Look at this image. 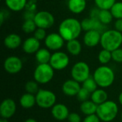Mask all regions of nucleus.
I'll return each mask as SVG.
<instances>
[{"mask_svg":"<svg viewBox=\"0 0 122 122\" xmlns=\"http://www.w3.org/2000/svg\"><path fill=\"white\" fill-rule=\"evenodd\" d=\"M86 1H87V0H86Z\"/></svg>","mask_w":122,"mask_h":122,"instance_id":"46","label":"nucleus"},{"mask_svg":"<svg viewBox=\"0 0 122 122\" xmlns=\"http://www.w3.org/2000/svg\"><path fill=\"white\" fill-rule=\"evenodd\" d=\"M83 122H101V119L97 114H94L86 116V117L83 120Z\"/></svg>","mask_w":122,"mask_h":122,"instance_id":"37","label":"nucleus"},{"mask_svg":"<svg viewBox=\"0 0 122 122\" xmlns=\"http://www.w3.org/2000/svg\"><path fill=\"white\" fill-rule=\"evenodd\" d=\"M4 11H5V10L1 9V12H0V24H1V25L3 24L4 20L6 19H7V16H8V15L6 14H7V11H6V14H5Z\"/></svg>","mask_w":122,"mask_h":122,"instance_id":"41","label":"nucleus"},{"mask_svg":"<svg viewBox=\"0 0 122 122\" xmlns=\"http://www.w3.org/2000/svg\"><path fill=\"white\" fill-rule=\"evenodd\" d=\"M91 100L97 105L102 104L108 99V94L104 89H97L91 94Z\"/></svg>","mask_w":122,"mask_h":122,"instance_id":"24","label":"nucleus"},{"mask_svg":"<svg viewBox=\"0 0 122 122\" xmlns=\"http://www.w3.org/2000/svg\"><path fill=\"white\" fill-rule=\"evenodd\" d=\"M69 57L65 52L57 51L51 54L49 64L54 70L61 71L65 69L69 64Z\"/></svg>","mask_w":122,"mask_h":122,"instance_id":"9","label":"nucleus"},{"mask_svg":"<svg viewBox=\"0 0 122 122\" xmlns=\"http://www.w3.org/2000/svg\"><path fill=\"white\" fill-rule=\"evenodd\" d=\"M35 14H36L35 11H29V10H25L23 16H24V20H29V19H33L34 20Z\"/></svg>","mask_w":122,"mask_h":122,"instance_id":"39","label":"nucleus"},{"mask_svg":"<svg viewBox=\"0 0 122 122\" xmlns=\"http://www.w3.org/2000/svg\"><path fill=\"white\" fill-rule=\"evenodd\" d=\"M19 104L24 109H31L36 104V96L26 92L19 99Z\"/></svg>","mask_w":122,"mask_h":122,"instance_id":"20","label":"nucleus"},{"mask_svg":"<svg viewBox=\"0 0 122 122\" xmlns=\"http://www.w3.org/2000/svg\"><path fill=\"white\" fill-rule=\"evenodd\" d=\"M40 41L36 39L34 36L26 38L22 43V49L27 54H36L40 49Z\"/></svg>","mask_w":122,"mask_h":122,"instance_id":"16","label":"nucleus"},{"mask_svg":"<svg viewBox=\"0 0 122 122\" xmlns=\"http://www.w3.org/2000/svg\"><path fill=\"white\" fill-rule=\"evenodd\" d=\"M71 76L73 79L79 83L84 82L90 76V68L85 61H78L75 63L71 69Z\"/></svg>","mask_w":122,"mask_h":122,"instance_id":"7","label":"nucleus"},{"mask_svg":"<svg viewBox=\"0 0 122 122\" xmlns=\"http://www.w3.org/2000/svg\"><path fill=\"white\" fill-rule=\"evenodd\" d=\"M98 19L103 24L107 25V24H109L112 21L114 16L110 10L99 9V14H98Z\"/></svg>","mask_w":122,"mask_h":122,"instance_id":"26","label":"nucleus"},{"mask_svg":"<svg viewBox=\"0 0 122 122\" xmlns=\"http://www.w3.org/2000/svg\"><path fill=\"white\" fill-rule=\"evenodd\" d=\"M122 44V33L116 29L105 30L102 33L100 45L102 49L113 51L121 47Z\"/></svg>","mask_w":122,"mask_h":122,"instance_id":"2","label":"nucleus"},{"mask_svg":"<svg viewBox=\"0 0 122 122\" xmlns=\"http://www.w3.org/2000/svg\"><path fill=\"white\" fill-rule=\"evenodd\" d=\"M34 21L37 28L48 29L54 26L55 19L51 12L48 11H39L36 12Z\"/></svg>","mask_w":122,"mask_h":122,"instance_id":"8","label":"nucleus"},{"mask_svg":"<svg viewBox=\"0 0 122 122\" xmlns=\"http://www.w3.org/2000/svg\"><path fill=\"white\" fill-rule=\"evenodd\" d=\"M121 119H122V114H121Z\"/></svg>","mask_w":122,"mask_h":122,"instance_id":"45","label":"nucleus"},{"mask_svg":"<svg viewBox=\"0 0 122 122\" xmlns=\"http://www.w3.org/2000/svg\"><path fill=\"white\" fill-rule=\"evenodd\" d=\"M118 99H119V102L120 103V104L122 105V92H121V93L119 94Z\"/></svg>","mask_w":122,"mask_h":122,"instance_id":"43","label":"nucleus"},{"mask_svg":"<svg viewBox=\"0 0 122 122\" xmlns=\"http://www.w3.org/2000/svg\"><path fill=\"white\" fill-rule=\"evenodd\" d=\"M102 32L97 30H90L85 32L83 36L84 44L89 48H93L100 44Z\"/></svg>","mask_w":122,"mask_h":122,"instance_id":"13","label":"nucleus"},{"mask_svg":"<svg viewBox=\"0 0 122 122\" xmlns=\"http://www.w3.org/2000/svg\"><path fill=\"white\" fill-rule=\"evenodd\" d=\"M95 5L99 9L110 10L113 5L117 2L116 0H94Z\"/></svg>","mask_w":122,"mask_h":122,"instance_id":"30","label":"nucleus"},{"mask_svg":"<svg viewBox=\"0 0 122 122\" xmlns=\"http://www.w3.org/2000/svg\"><path fill=\"white\" fill-rule=\"evenodd\" d=\"M51 54L47 48H40L35 54V59L39 64H49Z\"/></svg>","mask_w":122,"mask_h":122,"instance_id":"23","label":"nucleus"},{"mask_svg":"<svg viewBox=\"0 0 122 122\" xmlns=\"http://www.w3.org/2000/svg\"><path fill=\"white\" fill-rule=\"evenodd\" d=\"M112 60L117 63H122V48H119L112 51Z\"/></svg>","mask_w":122,"mask_h":122,"instance_id":"35","label":"nucleus"},{"mask_svg":"<svg viewBox=\"0 0 122 122\" xmlns=\"http://www.w3.org/2000/svg\"><path fill=\"white\" fill-rule=\"evenodd\" d=\"M0 122H8V119H4V118H1V120H0Z\"/></svg>","mask_w":122,"mask_h":122,"instance_id":"44","label":"nucleus"},{"mask_svg":"<svg viewBox=\"0 0 122 122\" xmlns=\"http://www.w3.org/2000/svg\"><path fill=\"white\" fill-rule=\"evenodd\" d=\"M4 70L10 74H16L23 68L22 60L16 56H9L4 61Z\"/></svg>","mask_w":122,"mask_h":122,"instance_id":"11","label":"nucleus"},{"mask_svg":"<svg viewBox=\"0 0 122 122\" xmlns=\"http://www.w3.org/2000/svg\"><path fill=\"white\" fill-rule=\"evenodd\" d=\"M54 76V69L49 64H39L34 71V79L40 84L50 82Z\"/></svg>","mask_w":122,"mask_h":122,"instance_id":"5","label":"nucleus"},{"mask_svg":"<svg viewBox=\"0 0 122 122\" xmlns=\"http://www.w3.org/2000/svg\"><path fill=\"white\" fill-rule=\"evenodd\" d=\"M16 111V102L12 99H5L0 106V115L1 118L9 119L12 117Z\"/></svg>","mask_w":122,"mask_h":122,"instance_id":"12","label":"nucleus"},{"mask_svg":"<svg viewBox=\"0 0 122 122\" xmlns=\"http://www.w3.org/2000/svg\"><path fill=\"white\" fill-rule=\"evenodd\" d=\"M119 113L117 104L112 100H107L102 104L98 105L97 114L104 122H111L116 119Z\"/></svg>","mask_w":122,"mask_h":122,"instance_id":"4","label":"nucleus"},{"mask_svg":"<svg viewBox=\"0 0 122 122\" xmlns=\"http://www.w3.org/2000/svg\"><path fill=\"white\" fill-rule=\"evenodd\" d=\"M97 108L98 105L91 99L81 102L80 105V110L82 112V114H84L85 116L97 114Z\"/></svg>","mask_w":122,"mask_h":122,"instance_id":"22","label":"nucleus"},{"mask_svg":"<svg viewBox=\"0 0 122 122\" xmlns=\"http://www.w3.org/2000/svg\"><path fill=\"white\" fill-rule=\"evenodd\" d=\"M91 94H92L91 92H89L88 90H86V89L81 86V88L80 89L79 92L76 95V98L79 102H83L86 100H89V99L91 98Z\"/></svg>","mask_w":122,"mask_h":122,"instance_id":"33","label":"nucleus"},{"mask_svg":"<svg viewBox=\"0 0 122 122\" xmlns=\"http://www.w3.org/2000/svg\"><path fill=\"white\" fill-rule=\"evenodd\" d=\"M69 10L74 14H81L86 7V0H68Z\"/></svg>","mask_w":122,"mask_h":122,"instance_id":"19","label":"nucleus"},{"mask_svg":"<svg viewBox=\"0 0 122 122\" xmlns=\"http://www.w3.org/2000/svg\"><path fill=\"white\" fill-rule=\"evenodd\" d=\"M35 96L36 105L41 109H50L56 104V96L50 90L40 89Z\"/></svg>","mask_w":122,"mask_h":122,"instance_id":"6","label":"nucleus"},{"mask_svg":"<svg viewBox=\"0 0 122 122\" xmlns=\"http://www.w3.org/2000/svg\"><path fill=\"white\" fill-rule=\"evenodd\" d=\"M37 26L33 19L24 20V23L21 25L22 31L26 34H31L35 31Z\"/></svg>","mask_w":122,"mask_h":122,"instance_id":"29","label":"nucleus"},{"mask_svg":"<svg viewBox=\"0 0 122 122\" xmlns=\"http://www.w3.org/2000/svg\"><path fill=\"white\" fill-rule=\"evenodd\" d=\"M98 60L102 65H107L112 60V51L102 49L98 54Z\"/></svg>","mask_w":122,"mask_h":122,"instance_id":"27","label":"nucleus"},{"mask_svg":"<svg viewBox=\"0 0 122 122\" xmlns=\"http://www.w3.org/2000/svg\"><path fill=\"white\" fill-rule=\"evenodd\" d=\"M110 11L114 19H122V1H117L111 8Z\"/></svg>","mask_w":122,"mask_h":122,"instance_id":"32","label":"nucleus"},{"mask_svg":"<svg viewBox=\"0 0 122 122\" xmlns=\"http://www.w3.org/2000/svg\"><path fill=\"white\" fill-rule=\"evenodd\" d=\"M82 30L81 21L72 17L64 19L59 26V33L66 41L78 39Z\"/></svg>","mask_w":122,"mask_h":122,"instance_id":"1","label":"nucleus"},{"mask_svg":"<svg viewBox=\"0 0 122 122\" xmlns=\"http://www.w3.org/2000/svg\"><path fill=\"white\" fill-rule=\"evenodd\" d=\"M81 88L80 83L73 79L64 81L61 86L63 93L67 97H76Z\"/></svg>","mask_w":122,"mask_h":122,"instance_id":"15","label":"nucleus"},{"mask_svg":"<svg viewBox=\"0 0 122 122\" xmlns=\"http://www.w3.org/2000/svg\"><path fill=\"white\" fill-rule=\"evenodd\" d=\"M93 77L98 86L104 89L111 86L114 84L115 74L111 67L107 65H102L95 69L93 74Z\"/></svg>","mask_w":122,"mask_h":122,"instance_id":"3","label":"nucleus"},{"mask_svg":"<svg viewBox=\"0 0 122 122\" xmlns=\"http://www.w3.org/2000/svg\"><path fill=\"white\" fill-rule=\"evenodd\" d=\"M6 7L12 11H20L26 8L27 0H4Z\"/></svg>","mask_w":122,"mask_h":122,"instance_id":"25","label":"nucleus"},{"mask_svg":"<svg viewBox=\"0 0 122 122\" xmlns=\"http://www.w3.org/2000/svg\"><path fill=\"white\" fill-rule=\"evenodd\" d=\"M69 114L68 107L64 104H56L51 108V115L58 121H64L67 119Z\"/></svg>","mask_w":122,"mask_h":122,"instance_id":"17","label":"nucleus"},{"mask_svg":"<svg viewBox=\"0 0 122 122\" xmlns=\"http://www.w3.org/2000/svg\"><path fill=\"white\" fill-rule=\"evenodd\" d=\"M81 24L82 29L85 31H90V30H97V31L102 32L106 26V25L103 24L99 20V19L93 18V17H90V16L89 18L84 19L81 21Z\"/></svg>","mask_w":122,"mask_h":122,"instance_id":"14","label":"nucleus"},{"mask_svg":"<svg viewBox=\"0 0 122 122\" xmlns=\"http://www.w3.org/2000/svg\"><path fill=\"white\" fill-rule=\"evenodd\" d=\"M114 29L122 33V19H116V21L114 22Z\"/></svg>","mask_w":122,"mask_h":122,"instance_id":"40","label":"nucleus"},{"mask_svg":"<svg viewBox=\"0 0 122 122\" xmlns=\"http://www.w3.org/2000/svg\"><path fill=\"white\" fill-rule=\"evenodd\" d=\"M46 29H42V28H36V29L35 30V31L33 33L34 34V36L39 41H44V39H46L47 34H46Z\"/></svg>","mask_w":122,"mask_h":122,"instance_id":"34","label":"nucleus"},{"mask_svg":"<svg viewBox=\"0 0 122 122\" xmlns=\"http://www.w3.org/2000/svg\"><path fill=\"white\" fill-rule=\"evenodd\" d=\"M39 83L35 80H31L26 83L25 84V90L27 93L36 95V93L39 91Z\"/></svg>","mask_w":122,"mask_h":122,"instance_id":"31","label":"nucleus"},{"mask_svg":"<svg viewBox=\"0 0 122 122\" xmlns=\"http://www.w3.org/2000/svg\"><path fill=\"white\" fill-rule=\"evenodd\" d=\"M66 49L69 54L72 56H78L81 52L82 46L81 42L77 39H76L66 41Z\"/></svg>","mask_w":122,"mask_h":122,"instance_id":"21","label":"nucleus"},{"mask_svg":"<svg viewBox=\"0 0 122 122\" xmlns=\"http://www.w3.org/2000/svg\"><path fill=\"white\" fill-rule=\"evenodd\" d=\"M25 9L32 11H36V0H29V1L26 4Z\"/></svg>","mask_w":122,"mask_h":122,"instance_id":"38","label":"nucleus"},{"mask_svg":"<svg viewBox=\"0 0 122 122\" xmlns=\"http://www.w3.org/2000/svg\"><path fill=\"white\" fill-rule=\"evenodd\" d=\"M98 84L93 76H89L84 82H82V87L92 93L98 89Z\"/></svg>","mask_w":122,"mask_h":122,"instance_id":"28","label":"nucleus"},{"mask_svg":"<svg viewBox=\"0 0 122 122\" xmlns=\"http://www.w3.org/2000/svg\"><path fill=\"white\" fill-rule=\"evenodd\" d=\"M67 120L69 121V122H81V116L76 112H72L70 113Z\"/></svg>","mask_w":122,"mask_h":122,"instance_id":"36","label":"nucleus"},{"mask_svg":"<svg viewBox=\"0 0 122 122\" xmlns=\"http://www.w3.org/2000/svg\"><path fill=\"white\" fill-rule=\"evenodd\" d=\"M65 41H66L59 32H52L47 34L46 39H44V44L50 51H57L63 47Z\"/></svg>","mask_w":122,"mask_h":122,"instance_id":"10","label":"nucleus"},{"mask_svg":"<svg viewBox=\"0 0 122 122\" xmlns=\"http://www.w3.org/2000/svg\"><path fill=\"white\" fill-rule=\"evenodd\" d=\"M24 122H37V121L34 119H32V118H29L27 119H26Z\"/></svg>","mask_w":122,"mask_h":122,"instance_id":"42","label":"nucleus"},{"mask_svg":"<svg viewBox=\"0 0 122 122\" xmlns=\"http://www.w3.org/2000/svg\"><path fill=\"white\" fill-rule=\"evenodd\" d=\"M4 46L9 49H15L19 48L22 44L21 36L15 33L8 34L4 39Z\"/></svg>","mask_w":122,"mask_h":122,"instance_id":"18","label":"nucleus"}]
</instances>
